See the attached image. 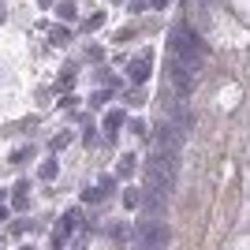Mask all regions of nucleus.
Instances as JSON below:
<instances>
[{"mask_svg":"<svg viewBox=\"0 0 250 250\" xmlns=\"http://www.w3.org/2000/svg\"><path fill=\"white\" fill-rule=\"evenodd\" d=\"M176 149H157L149 157V194L157 198H172V187H176Z\"/></svg>","mask_w":250,"mask_h":250,"instance_id":"nucleus-1","label":"nucleus"},{"mask_svg":"<svg viewBox=\"0 0 250 250\" xmlns=\"http://www.w3.org/2000/svg\"><path fill=\"white\" fill-rule=\"evenodd\" d=\"M172 56H176V63H187V67H194L198 71L202 60H206V45H202V38L190 26H176L172 30Z\"/></svg>","mask_w":250,"mask_h":250,"instance_id":"nucleus-2","label":"nucleus"},{"mask_svg":"<svg viewBox=\"0 0 250 250\" xmlns=\"http://www.w3.org/2000/svg\"><path fill=\"white\" fill-rule=\"evenodd\" d=\"M168 243H172V231H168L165 220L146 217L138 224V247L142 250H168Z\"/></svg>","mask_w":250,"mask_h":250,"instance_id":"nucleus-3","label":"nucleus"},{"mask_svg":"<svg viewBox=\"0 0 250 250\" xmlns=\"http://www.w3.org/2000/svg\"><path fill=\"white\" fill-rule=\"evenodd\" d=\"M172 86L179 90V97H187L190 90H194V67H187V63H176V67H172Z\"/></svg>","mask_w":250,"mask_h":250,"instance_id":"nucleus-4","label":"nucleus"},{"mask_svg":"<svg viewBox=\"0 0 250 250\" xmlns=\"http://www.w3.org/2000/svg\"><path fill=\"white\" fill-rule=\"evenodd\" d=\"M138 250H142V247H138Z\"/></svg>","mask_w":250,"mask_h":250,"instance_id":"nucleus-5","label":"nucleus"}]
</instances>
